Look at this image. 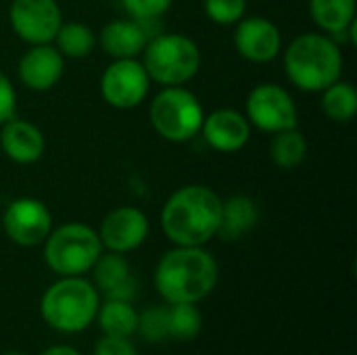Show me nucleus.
I'll list each match as a JSON object with an SVG mask.
<instances>
[{
    "instance_id": "f257e3e1",
    "label": "nucleus",
    "mask_w": 357,
    "mask_h": 355,
    "mask_svg": "<svg viewBox=\"0 0 357 355\" xmlns=\"http://www.w3.org/2000/svg\"><path fill=\"white\" fill-rule=\"evenodd\" d=\"M224 199L205 184H184L161 207V230L174 245L205 247L218 236Z\"/></svg>"
},
{
    "instance_id": "f03ea898",
    "label": "nucleus",
    "mask_w": 357,
    "mask_h": 355,
    "mask_svg": "<svg viewBox=\"0 0 357 355\" xmlns=\"http://www.w3.org/2000/svg\"><path fill=\"white\" fill-rule=\"evenodd\" d=\"M153 280L167 303H199L218 287L220 266L205 247L174 245L157 262Z\"/></svg>"
},
{
    "instance_id": "7ed1b4c3",
    "label": "nucleus",
    "mask_w": 357,
    "mask_h": 355,
    "mask_svg": "<svg viewBox=\"0 0 357 355\" xmlns=\"http://www.w3.org/2000/svg\"><path fill=\"white\" fill-rule=\"evenodd\" d=\"M280 54L287 80L301 92L320 94L343 75L341 44L322 31L295 36Z\"/></svg>"
},
{
    "instance_id": "20e7f679",
    "label": "nucleus",
    "mask_w": 357,
    "mask_h": 355,
    "mask_svg": "<svg viewBox=\"0 0 357 355\" xmlns=\"http://www.w3.org/2000/svg\"><path fill=\"white\" fill-rule=\"evenodd\" d=\"M100 299L96 287L82 276H61L40 301V314L59 333L75 335L86 331L96 318Z\"/></svg>"
},
{
    "instance_id": "39448f33",
    "label": "nucleus",
    "mask_w": 357,
    "mask_h": 355,
    "mask_svg": "<svg viewBox=\"0 0 357 355\" xmlns=\"http://www.w3.org/2000/svg\"><path fill=\"white\" fill-rule=\"evenodd\" d=\"M140 61L151 82L163 86H186L201 69L203 54L199 44L186 33H159L149 38Z\"/></svg>"
},
{
    "instance_id": "423d86ee",
    "label": "nucleus",
    "mask_w": 357,
    "mask_h": 355,
    "mask_svg": "<svg viewBox=\"0 0 357 355\" xmlns=\"http://www.w3.org/2000/svg\"><path fill=\"white\" fill-rule=\"evenodd\" d=\"M205 109L199 96L186 86H163L149 105V121L157 136L184 144L199 136Z\"/></svg>"
},
{
    "instance_id": "0eeeda50",
    "label": "nucleus",
    "mask_w": 357,
    "mask_h": 355,
    "mask_svg": "<svg viewBox=\"0 0 357 355\" xmlns=\"http://www.w3.org/2000/svg\"><path fill=\"white\" fill-rule=\"evenodd\" d=\"M42 245L46 266L59 276L88 274L105 251L96 228L84 222H67L52 228Z\"/></svg>"
},
{
    "instance_id": "6e6552de",
    "label": "nucleus",
    "mask_w": 357,
    "mask_h": 355,
    "mask_svg": "<svg viewBox=\"0 0 357 355\" xmlns=\"http://www.w3.org/2000/svg\"><path fill=\"white\" fill-rule=\"evenodd\" d=\"M245 117L251 128L266 134H276L299 126V111L293 94L274 82L257 84L245 100Z\"/></svg>"
},
{
    "instance_id": "1a4fd4ad",
    "label": "nucleus",
    "mask_w": 357,
    "mask_h": 355,
    "mask_svg": "<svg viewBox=\"0 0 357 355\" xmlns=\"http://www.w3.org/2000/svg\"><path fill=\"white\" fill-rule=\"evenodd\" d=\"M151 84L140 59H113L100 75L98 90L109 107L130 111L146 100Z\"/></svg>"
},
{
    "instance_id": "9d476101",
    "label": "nucleus",
    "mask_w": 357,
    "mask_h": 355,
    "mask_svg": "<svg viewBox=\"0 0 357 355\" xmlns=\"http://www.w3.org/2000/svg\"><path fill=\"white\" fill-rule=\"evenodd\" d=\"M8 23L27 46L52 44L63 23V10L56 0H10Z\"/></svg>"
},
{
    "instance_id": "9b49d317",
    "label": "nucleus",
    "mask_w": 357,
    "mask_h": 355,
    "mask_svg": "<svg viewBox=\"0 0 357 355\" xmlns=\"http://www.w3.org/2000/svg\"><path fill=\"white\" fill-rule=\"evenodd\" d=\"M52 224V213L48 205L36 197L13 199L2 213V230L19 247H38L46 241Z\"/></svg>"
},
{
    "instance_id": "f8f14e48",
    "label": "nucleus",
    "mask_w": 357,
    "mask_h": 355,
    "mask_svg": "<svg viewBox=\"0 0 357 355\" xmlns=\"http://www.w3.org/2000/svg\"><path fill=\"white\" fill-rule=\"evenodd\" d=\"M96 232L105 251L126 255L146 243L151 234V222L142 209L134 205H119L102 218Z\"/></svg>"
},
{
    "instance_id": "ddd939ff",
    "label": "nucleus",
    "mask_w": 357,
    "mask_h": 355,
    "mask_svg": "<svg viewBox=\"0 0 357 355\" xmlns=\"http://www.w3.org/2000/svg\"><path fill=\"white\" fill-rule=\"evenodd\" d=\"M232 42H234L236 52L245 61L255 63V65L272 63L282 52L280 27L274 21H270L268 17H261V15L243 17L234 25Z\"/></svg>"
},
{
    "instance_id": "4468645a",
    "label": "nucleus",
    "mask_w": 357,
    "mask_h": 355,
    "mask_svg": "<svg viewBox=\"0 0 357 355\" xmlns=\"http://www.w3.org/2000/svg\"><path fill=\"white\" fill-rule=\"evenodd\" d=\"M251 123L245 117V113L236 109H215L211 113H205L203 126L199 136H203L205 144L224 155H232L243 151L251 140Z\"/></svg>"
},
{
    "instance_id": "2eb2a0df",
    "label": "nucleus",
    "mask_w": 357,
    "mask_h": 355,
    "mask_svg": "<svg viewBox=\"0 0 357 355\" xmlns=\"http://www.w3.org/2000/svg\"><path fill=\"white\" fill-rule=\"evenodd\" d=\"M65 73V56L54 48V44H33L29 46L19 63L17 75L23 88L31 92L52 90Z\"/></svg>"
},
{
    "instance_id": "dca6fc26",
    "label": "nucleus",
    "mask_w": 357,
    "mask_h": 355,
    "mask_svg": "<svg viewBox=\"0 0 357 355\" xmlns=\"http://www.w3.org/2000/svg\"><path fill=\"white\" fill-rule=\"evenodd\" d=\"M0 151L17 165H33L44 157L46 136L33 121L15 115L0 126Z\"/></svg>"
},
{
    "instance_id": "f3484780",
    "label": "nucleus",
    "mask_w": 357,
    "mask_h": 355,
    "mask_svg": "<svg viewBox=\"0 0 357 355\" xmlns=\"http://www.w3.org/2000/svg\"><path fill=\"white\" fill-rule=\"evenodd\" d=\"M307 10L316 27L337 44H357V0H310Z\"/></svg>"
},
{
    "instance_id": "a211bd4d",
    "label": "nucleus",
    "mask_w": 357,
    "mask_h": 355,
    "mask_svg": "<svg viewBox=\"0 0 357 355\" xmlns=\"http://www.w3.org/2000/svg\"><path fill=\"white\" fill-rule=\"evenodd\" d=\"M149 33L144 23L136 19H113L96 33V42L111 59H140Z\"/></svg>"
},
{
    "instance_id": "6ab92c4d",
    "label": "nucleus",
    "mask_w": 357,
    "mask_h": 355,
    "mask_svg": "<svg viewBox=\"0 0 357 355\" xmlns=\"http://www.w3.org/2000/svg\"><path fill=\"white\" fill-rule=\"evenodd\" d=\"M259 222V205L249 195H232L222 203V222L218 236L224 241H236L249 234Z\"/></svg>"
},
{
    "instance_id": "aec40b11",
    "label": "nucleus",
    "mask_w": 357,
    "mask_h": 355,
    "mask_svg": "<svg viewBox=\"0 0 357 355\" xmlns=\"http://www.w3.org/2000/svg\"><path fill=\"white\" fill-rule=\"evenodd\" d=\"M307 153H310V144H307L305 134L299 130V126L272 134L270 159L276 167L284 172L297 169L307 159Z\"/></svg>"
},
{
    "instance_id": "412c9836",
    "label": "nucleus",
    "mask_w": 357,
    "mask_h": 355,
    "mask_svg": "<svg viewBox=\"0 0 357 355\" xmlns=\"http://www.w3.org/2000/svg\"><path fill=\"white\" fill-rule=\"evenodd\" d=\"M52 44L65 59H73V61L90 56L98 46L96 31L82 21H63Z\"/></svg>"
},
{
    "instance_id": "4be33fe9",
    "label": "nucleus",
    "mask_w": 357,
    "mask_h": 355,
    "mask_svg": "<svg viewBox=\"0 0 357 355\" xmlns=\"http://www.w3.org/2000/svg\"><path fill=\"white\" fill-rule=\"evenodd\" d=\"M320 109L335 123H349L357 113V90L347 80H337L320 92Z\"/></svg>"
},
{
    "instance_id": "5701e85b",
    "label": "nucleus",
    "mask_w": 357,
    "mask_h": 355,
    "mask_svg": "<svg viewBox=\"0 0 357 355\" xmlns=\"http://www.w3.org/2000/svg\"><path fill=\"white\" fill-rule=\"evenodd\" d=\"M98 324L109 337H132L138 328V312L132 301L107 299L96 312Z\"/></svg>"
},
{
    "instance_id": "b1692460",
    "label": "nucleus",
    "mask_w": 357,
    "mask_h": 355,
    "mask_svg": "<svg viewBox=\"0 0 357 355\" xmlns=\"http://www.w3.org/2000/svg\"><path fill=\"white\" fill-rule=\"evenodd\" d=\"M90 272L94 276V282L92 285L96 287V291H102L105 297L109 293L117 291L119 287H123L126 282H130L134 278L132 268H130L126 255L113 253V251H107V253L102 251Z\"/></svg>"
},
{
    "instance_id": "393cba45",
    "label": "nucleus",
    "mask_w": 357,
    "mask_h": 355,
    "mask_svg": "<svg viewBox=\"0 0 357 355\" xmlns=\"http://www.w3.org/2000/svg\"><path fill=\"white\" fill-rule=\"evenodd\" d=\"M169 337L178 341H192L203 328V316L197 303H167Z\"/></svg>"
},
{
    "instance_id": "a878e982",
    "label": "nucleus",
    "mask_w": 357,
    "mask_h": 355,
    "mask_svg": "<svg viewBox=\"0 0 357 355\" xmlns=\"http://www.w3.org/2000/svg\"><path fill=\"white\" fill-rule=\"evenodd\" d=\"M136 333L142 335L149 343H161L169 339V322H167V305H153L138 314V328Z\"/></svg>"
},
{
    "instance_id": "bb28decb",
    "label": "nucleus",
    "mask_w": 357,
    "mask_h": 355,
    "mask_svg": "<svg viewBox=\"0 0 357 355\" xmlns=\"http://www.w3.org/2000/svg\"><path fill=\"white\" fill-rule=\"evenodd\" d=\"M207 19L215 25H236L247 15V0H203Z\"/></svg>"
},
{
    "instance_id": "cd10ccee",
    "label": "nucleus",
    "mask_w": 357,
    "mask_h": 355,
    "mask_svg": "<svg viewBox=\"0 0 357 355\" xmlns=\"http://www.w3.org/2000/svg\"><path fill=\"white\" fill-rule=\"evenodd\" d=\"M172 4L174 0H121V6L128 13V17L140 23L161 19L172 8Z\"/></svg>"
},
{
    "instance_id": "c85d7f7f",
    "label": "nucleus",
    "mask_w": 357,
    "mask_h": 355,
    "mask_svg": "<svg viewBox=\"0 0 357 355\" xmlns=\"http://www.w3.org/2000/svg\"><path fill=\"white\" fill-rule=\"evenodd\" d=\"M17 115V90L10 77L0 69V126Z\"/></svg>"
},
{
    "instance_id": "c756f323",
    "label": "nucleus",
    "mask_w": 357,
    "mask_h": 355,
    "mask_svg": "<svg viewBox=\"0 0 357 355\" xmlns=\"http://www.w3.org/2000/svg\"><path fill=\"white\" fill-rule=\"evenodd\" d=\"M94 355H138L134 343L130 341V337H109L105 335L96 347Z\"/></svg>"
},
{
    "instance_id": "7c9ffc66",
    "label": "nucleus",
    "mask_w": 357,
    "mask_h": 355,
    "mask_svg": "<svg viewBox=\"0 0 357 355\" xmlns=\"http://www.w3.org/2000/svg\"><path fill=\"white\" fill-rule=\"evenodd\" d=\"M40 355H82L77 349L73 347H67V345H56V347H48L44 349Z\"/></svg>"
},
{
    "instance_id": "2f4dec72",
    "label": "nucleus",
    "mask_w": 357,
    "mask_h": 355,
    "mask_svg": "<svg viewBox=\"0 0 357 355\" xmlns=\"http://www.w3.org/2000/svg\"><path fill=\"white\" fill-rule=\"evenodd\" d=\"M4 355H23V354H19V352H8V354H4Z\"/></svg>"
}]
</instances>
